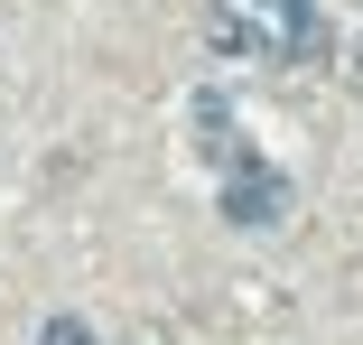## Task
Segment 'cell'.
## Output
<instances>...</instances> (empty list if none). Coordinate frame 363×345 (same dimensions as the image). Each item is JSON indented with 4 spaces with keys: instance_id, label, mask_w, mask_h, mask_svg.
<instances>
[{
    "instance_id": "cell-2",
    "label": "cell",
    "mask_w": 363,
    "mask_h": 345,
    "mask_svg": "<svg viewBox=\"0 0 363 345\" xmlns=\"http://www.w3.org/2000/svg\"><path fill=\"white\" fill-rule=\"evenodd\" d=\"M38 345H94V327H84V317H47Z\"/></svg>"
},
{
    "instance_id": "cell-1",
    "label": "cell",
    "mask_w": 363,
    "mask_h": 345,
    "mask_svg": "<svg viewBox=\"0 0 363 345\" xmlns=\"http://www.w3.org/2000/svg\"><path fill=\"white\" fill-rule=\"evenodd\" d=\"M289 215V177L279 168H261V159H233V177H224V224H279Z\"/></svg>"
}]
</instances>
